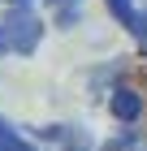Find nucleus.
I'll list each match as a JSON object with an SVG mask.
<instances>
[{
  "mask_svg": "<svg viewBox=\"0 0 147 151\" xmlns=\"http://www.w3.org/2000/svg\"><path fill=\"white\" fill-rule=\"evenodd\" d=\"M43 39V17L26 4H13L4 17H0V56L4 52H17V56H30Z\"/></svg>",
  "mask_w": 147,
  "mask_h": 151,
  "instance_id": "1",
  "label": "nucleus"
},
{
  "mask_svg": "<svg viewBox=\"0 0 147 151\" xmlns=\"http://www.w3.org/2000/svg\"><path fill=\"white\" fill-rule=\"evenodd\" d=\"M108 112H113L121 125H134L138 116H143V95H138L134 86H113V95H108Z\"/></svg>",
  "mask_w": 147,
  "mask_h": 151,
  "instance_id": "2",
  "label": "nucleus"
},
{
  "mask_svg": "<svg viewBox=\"0 0 147 151\" xmlns=\"http://www.w3.org/2000/svg\"><path fill=\"white\" fill-rule=\"evenodd\" d=\"M39 138L56 142V151H91V138L78 125H48V129H39Z\"/></svg>",
  "mask_w": 147,
  "mask_h": 151,
  "instance_id": "3",
  "label": "nucleus"
},
{
  "mask_svg": "<svg viewBox=\"0 0 147 151\" xmlns=\"http://www.w3.org/2000/svg\"><path fill=\"white\" fill-rule=\"evenodd\" d=\"M108 13H113V17H117V22H121L134 39L143 35V9H138L134 0H108Z\"/></svg>",
  "mask_w": 147,
  "mask_h": 151,
  "instance_id": "4",
  "label": "nucleus"
},
{
  "mask_svg": "<svg viewBox=\"0 0 147 151\" xmlns=\"http://www.w3.org/2000/svg\"><path fill=\"white\" fill-rule=\"evenodd\" d=\"M0 151H39V147H35V142H26L17 129H9L4 121H0Z\"/></svg>",
  "mask_w": 147,
  "mask_h": 151,
  "instance_id": "5",
  "label": "nucleus"
},
{
  "mask_svg": "<svg viewBox=\"0 0 147 151\" xmlns=\"http://www.w3.org/2000/svg\"><path fill=\"white\" fill-rule=\"evenodd\" d=\"M134 142H138V134H134V129H125V134H117V138H108V142H104L100 151H130Z\"/></svg>",
  "mask_w": 147,
  "mask_h": 151,
  "instance_id": "6",
  "label": "nucleus"
},
{
  "mask_svg": "<svg viewBox=\"0 0 147 151\" xmlns=\"http://www.w3.org/2000/svg\"><path fill=\"white\" fill-rule=\"evenodd\" d=\"M138 43L147 47V9H143V35H138Z\"/></svg>",
  "mask_w": 147,
  "mask_h": 151,
  "instance_id": "7",
  "label": "nucleus"
},
{
  "mask_svg": "<svg viewBox=\"0 0 147 151\" xmlns=\"http://www.w3.org/2000/svg\"><path fill=\"white\" fill-rule=\"evenodd\" d=\"M52 4H69V0H52Z\"/></svg>",
  "mask_w": 147,
  "mask_h": 151,
  "instance_id": "8",
  "label": "nucleus"
},
{
  "mask_svg": "<svg viewBox=\"0 0 147 151\" xmlns=\"http://www.w3.org/2000/svg\"><path fill=\"white\" fill-rule=\"evenodd\" d=\"M9 4H26V0H9Z\"/></svg>",
  "mask_w": 147,
  "mask_h": 151,
  "instance_id": "9",
  "label": "nucleus"
}]
</instances>
